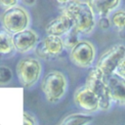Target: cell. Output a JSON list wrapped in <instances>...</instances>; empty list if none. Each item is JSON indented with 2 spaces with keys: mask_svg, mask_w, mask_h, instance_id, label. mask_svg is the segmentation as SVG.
Returning <instances> with one entry per match:
<instances>
[{
  "mask_svg": "<svg viewBox=\"0 0 125 125\" xmlns=\"http://www.w3.org/2000/svg\"><path fill=\"white\" fill-rule=\"evenodd\" d=\"M41 88L48 102L57 103L64 96L67 90V79L62 72L51 70L44 76Z\"/></svg>",
  "mask_w": 125,
  "mask_h": 125,
  "instance_id": "3",
  "label": "cell"
},
{
  "mask_svg": "<svg viewBox=\"0 0 125 125\" xmlns=\"http://www.w3.org/2000/svg\"><path fill=\"white\" fill-rule=\"evenodd\" d=\"M69 59L73 64L79 67H90L96 59V49L88 40H80L69 53Z\"/></svg>",
  "mask_w": 125,
  "mask_h": 125,
  "instance_id": "7",
  "label": "cell"
},
{
  "mask_svg": "<svg viewBox=\"0 0 125 125\" xmlns=\"http://www.w3.org/2000/svg\"><path fill=\"white\" fill-rule=\"evenodd\" d=\"M14 50L13 35L4 29L0 30V55L11 54Z\"/></svg>",
  "mask_w": 125,
  "mask_h": 125,
  "instance_id": "15",
  "label": "cell"
},
{
  "mask_svg": "<svg viewBox=\"0 0 125 125\" xmlns=\"http://www.w3.org/2000/svg\"><path fill=\"white\" fill-rule=\"evenodd\" d=\"M110 22L118 31H125V10H116L110 18Z\"/></svg>",
  "mask_w": 125,
  "mask_h": 125,
  "instance_id": "16",
  "label": "cell"
},
{
  "mask_svg": "<svg viewBox=\"0 0 125 125\" xmlns=\"http://www.w3.org/2000/svg\"><path fill=\"white\" fill-rule=\"evenodd\" d=\"M0 21L4 30L14 35L28 28L30 24V16L27 10L19 4L4 11L0 17Z\"/></svg>",
  "mask_w": 125,
  "mask_h": 125,
  "instance_id": "2",
  "label": "cell"
},
{
  "mask_svg": "<svg viewBox=\"0 0 125 125\" xmlns=\"http://www.w3.org/2000/svg\"><path fill=\"white\" fill-rule=\"evenodd\" d=\"M73 20L66 14L62 13L57 18L53 19L49 21L46 25V33L47 35H54V36H63L69 30L73 28Z\"/></svg>",
  "mask_w": 125,
  "mask_h": 125,
  "instance_id": "11",
  "label": "cell"
},
{
  "mask_svg": "<svg viewBox=\"0 0 125 125\" xmlns=\"http://www.w3.org/2000/svg\"><path fill=\"white\" fill-rule=\"evenodd\" d=\"M79 36H80V33H79L74 27H73L71 30H69V31H68L65 35H63V37L62 38V42H63L64 48L71 50L75 45H77V44L80 42Z\"/></svg>",
  "mask_w": 125,
  "mask_h": 125,
  "instance_id": "17",
  "label": "cell"
},
{
  "mask_svg": "<svg viewBox=\"0 0 125 125\" xmlns=\"http://www.w3.org/2000/svg\"><path fill=\"white\" fill-rule=\"evenodd\" d=\"M74 103L83 110L95 112L100 109V103L97 96L86 86H80L73 95Z\"/></svg>",
  "mask_w": 125,
  "mask_h": 125,
  "instance_id": "9",
  "label": "cell"
},
{
  "mask_svg": "<svg viewBox=\"0 0 125 125\" xmlns=\"http://www.w3.org/2000/svg\"><path fill=\"white\" fill-rule=\"evenodd\" d=\"M64 46L62 37L47 35L36 46V53L40 58L50 59L59 56Z\"/></svg>",
  "mask_w": 125,
  "mask_h": 125,
  "instance_id": "8",
  "label": "cell"
},
{
  "mask_svg": "<svg viewBox=\"0 0 125 125\" xmlns=\"http://www.w3.org/2000/svg\"><path fill=\"white\" fill-rule=\"evenodd\" d=\"M107 86L111 101L125 105V78L113 73L107 77Z\"/></svg>",
  "mask_w": 125,
  "mask_h": 125,
  "instance_id": "12",
  "label": "cell"
},
{
  "mask_svg": "<svg viewBox=\"0 0 125 125\" xmlns=\"http://www.w3.org/2000/svg\"><path fill=\"white\" fill-rule=\"evenodd\" d=\"M38 34L33 29L27 28L21 32L13 35V44L16 51L24 54L36 48L38 44Z\"/></svg>",
  "mask_w": 125,
  "mask_h": 125,
  "instance_id": "10",
  "label": "cell"
},
{
  "mask_svg": "<svg viewBox=\"0 0 125 125\" xmlns=\"http://www.w3.org/2000/svg\"><path fill=\"white\" fill-rule=\"evenodd\" d=\"M59 5L62 13L73 20V27L80 34H89L95 29L96 15L88 1H62Z\"/></svg>",
  "mask_w": 125,
  "mask_h": 125,
  "instance_id": "1",
  "label": "cell"
},
{
  "mask_svg": "<svg viewBox=\"0 0 125 125\" xmlns=\"http://www.w3.org/2000/svg\"><path fill=\"white\" fill-rule=\"evenodd\" d=\"M125 57V45L117 43L110 46L99 58L96 67L107 78L114 73L117 65Z\"/></svg>",
  "mask_w": 125,
  "mask_h": 125,
  "instance_id": "6",
  "label": "cell"
},
{
  "mask_svg": "<svg viewBox=\"0 0 125 125\" xmlns=\"http://www.w3.org/2000/svg\"><path fill=\"white\" fill-rule=\"evenodd\" d=\"M98 98L100 103V109L107 110L111 104V99L107 86V78L98 68L94 67L88 73L85 84Z\"/></svg>",
  "mask_w": 125,
  "mask_h": 125,
  "instance_id": "4",
  "label": "cell"
},
{
  "mask_svg": "<svg viewBox=\"0 0 125 125\" xmlns=\"http://www.w3.org/2000/svg\"><path fill=\"white\" fill-rule=\"evenodd\" d=\"M88 3L93 9L95 15H99L100 18H108V16L114 13V11L121 5V1L118 0H96L88 1Z\"/></svg>",
  "mask_w": 125,
  "mask_h": 125,
  "instance_id": "13",
  "label": "cell"
},
{
  "mask_svg": "<svg viewBox=\"0 0 125 125\" xmlns=\"http://www.w3.org/2000/svg\"><path fill=\"white\" fill-rule=\"evenodd\" d=\"M16 72L20 83L24 88H30L39 80L42 74V64L38 59L23 58L18 62Z\"/></svg>",
  "mask_w": 125,
  "mask_h": 125,
  "instance_id": "5",
  "label": "cell"
},
{
  "mask_svg": "<svg viewBox=\"0 0 125 125\" xmlns=\"http://www.w3.org/2000/svg\"><path fill=\"white\" fill-rule=\"evenodd\" d=\"M12 70L6 65H0V85L9 83L12 80Z\"/></svg>",
  "mask_w": 125,
  "mask_h": 125,
  "instance_id": "18",
  "label": "cell"
},
{
  "mask_svg": "<svg viewBox=\"0 0 125 125\" xmlns=\"http://www.w3.org/2000/svg\"><path fill=\"white\" fill-rule=\"evenodd\" d=\"M20 2L19 1H16V0H9V1H0V8L3 9L4 11L6 10H9L17 5H19Z\"/></svg>",
  "mask_w": 125,
  "mask_h": 125,
  "instance_id": "19",
  "label": "cell"
},
{
  "mask_svg": "<svg viewBox=\"0 0 125 125\" xmlns=\"http://www.w3.org/2000/svg\"><path fill=\"white\" fill-rule=\"evenodd\" d=\"M114 73L119 75V76H121V77H123V78H125V57L122 59V61L117 65Z\"/></svg>",
  "mask_w": 125,
  "mask_h": 125,
  "instance_id": "20",
  "label": "cell"
},
{
  "mask_svg": "<svg viewBox=\"0 0 125 125\" xmlns=\"http://www.w3.org/2000/svg\"><path fill=\"white\" fill-rule=\"evenodd\" d=\"M110 24H111V22H110V20L108 18H100L98 21V25L103 30L107 29L110 26Z\"/></svg>",
  "mask_w": 125,
  "mask_h": 125,
  "instance_id": "21",
  "label": "cell"
},
{
  "mask_svg": "<svg viewBox=\"0 0 125 125\" xmlns=\"http://www.w3.org/2000/svg\"><path fill=\"white\" fill-rule=\"evenodd\" d=\"M23 125H35V119L27 112H23Z\"/></svg>",
  "mask_w": 125,
  "mask_h": 125,
  "instance_id": "22",
  "label": "cell"
},
{
  "mask_svg": "<svg viewBox=\"0 0 125 125\" xmlns=\"http://www.w3.org/2000/svg\"><path fill=\"white\" fill-rule=\"evenodd\" d=\"M23 4H25V5H27V6H30V5L35 4V1H33V2H26V1H23Z\"/></svg>",
  "mask_w": 125,
  "mask_h": 125,
  "instance_id": "23",
  "label": "cell"
},
{
  "mask_svg": "<svg viewBox=\"0 0 125 125\" xmlns=\"http://www.w3.org/2000/svg\"><path fill=\"white\" fill-rule=\"evenodd\" d=\"M93 117L87 113H72L62 119L60 125H88Z\"/></svg>",
  "mask_w": 125,
  "mask_h": 125,
  "instance_id": "14",
  "label": "cell"
}]
</instances>
